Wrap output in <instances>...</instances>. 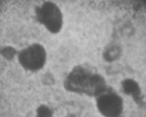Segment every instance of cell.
Here are the masks:
<instances>
[{
    "mask_svg": "<svg viewBox=\"0 0 146 117\" xmlns=\"http://www.w3.org/2000/svg\"><path fill=\"white\" fill-rule=\"evenodd\" d=\"M15 58L23 70L36 75L47 64V49L40 41H34L18 50Z\"/></svg>",
    "mask_w": 146,
    "mask_h": 117,
    "instance_id": "obj_1",
    "label": "cell"
}]
</instances>
